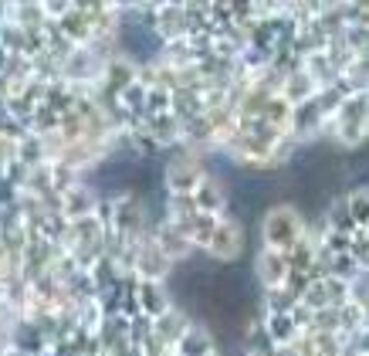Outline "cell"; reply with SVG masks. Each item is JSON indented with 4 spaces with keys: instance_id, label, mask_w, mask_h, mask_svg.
Segmentation results:
<instances>
[{
    "instance_id": "6da1fadb",
    "label": "cell",
    "mask_w": 369,
    "mask_h": 356,
    "mask_svg": "<svg viewBox=\"0 0 369 356\" xmlns=\"http://www.w3.org/2000/svg\"><path fill=\"white\" fill-rule=\"evenodd\" d=\"M183 356H210L207 336H203V333H186L183 336Z\"/></svg>"
}]
</instances>
